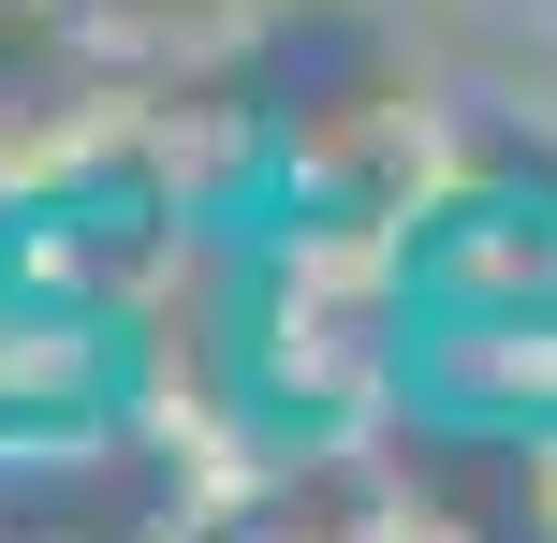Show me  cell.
<instances>
[{
  "instance_id": "1",
  "label": "cell",
  "mask_w": 557,
  "mask_h": 543,
  "mask_svg": "<svg viewBox=\"0 0 557 543\" xmlns=\"http://www.w3.org/2000/svg\"><path fill=\"white\" fill-rule=\"evenodd\" d=\"M103 59H147V74H206L235 29H264L278 0H59Z\"/></svg>"
}]
</instances>
